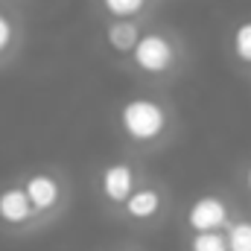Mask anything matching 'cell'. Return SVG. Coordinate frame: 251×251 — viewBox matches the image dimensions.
<instances>
[{
    "label": "cell",
    "mask_w": 251,
    "mask_h": 251,
    "mask_svg": "<svg viewBox=\"0 0 251 251\" xmlns=\"http://www.w3.org/2000/svg\"><path fill=\"white\" fill-rule=\"evenodd\" d=\"M173 114L155 97H128L117 108V128L131 146H155L170 134Z\"/></svg>",
    "instance_id": "obj_1"
},
{
    "label": "cell",
    "mask_w": 251,
    "mask_h": 251,
    "mask_svg": "<svg viewBox=\"0 0 251 251\" xmlns=\"http://www.w3.org/2000/svg\"><path fill=\"white\" fill-rule=\"evenodd\" d=\"M21 187L29 196L35 213L41 216L44 228L53 225L70 204V187L64 181V176L53 173V170H35V173H26L21 178Z\"/></svg>",
    "instance_id": "obj_2"
},
{
    "label": "cell",
    "mask_w": 251,
    "mask_h": 251,
    "mask_svg": "<svg viewBox=\"0 0 251 251\" xmlns=\"http://www.w3.org/2000/svg\"><path fill=\"white\" fill-rule=\"evenodd\" d=\"M41 228H44V222L35 213V207H32L29 196L24 193L21 181L3 184L0 187V231L9 237H29Z\"/></svg>",
    "instance_id": "obj_3"
},
{
    "label": "cell",
    "mask_w": 251,
    "mask_h": 251,
    "mask_svg": "<svg viewBox=\"0 0 251 251\" xmlns=\"http://www.w3.org/2000/svg\"><path fill=\"white\" fill-rule=\"evenodd\" d=\"M131 64L146 76H167L178 64V44L173 41V35L161 29H149L140 35L137 47L131 50Z\"/></svg>",
    "instance_id": "obj_4"
},
{
    "label": "cell",
    "mask_w": 251,
    "mask_h": 251,
    "mask_svg": "<svg viewBox=\"0 0 251 251\" xmlns=\"http://www.w3.org/2000/svg\"><path fill=\"white\" fill-rule=\"evenodd\" d=\"M117 216H120V222L131 225V228L158 225L167 216V193H164V187H158L152 181H143L126 199V204L117 210Z\"/></svg>",
    "instance_id": "obj_5"
},
{
    "label": "cell",
    "mask_w": 251,
    "mask_h": 251,
    "mask_svg": "<svg viewBox=\"0 0 251 251\" xmlns=\"http://www.w3.org/2000/svg\"><path fill=\"white\" fill-rule=\"evenodd\" d=\"M143 184L140 178V170L128 161H111L100 170L97 176V193H100V201L105 207H111L114 213L126 204V199L134 193V190Z\"/></svg>",
    "instance_id": "obj_6"
},
{
    "label": "cell",
    "mask_w": 251,
    "mask_h": 251,
    "mask_svg": "<svg viewBox=\"0 0 251 251\" xmlns=\"http://www.w3.org/2000/svg\"><path fill=\"white\" fill-rule=\"evenodd\" d=\"M231 204L225 196L216 193H201L196 196L184 210V228L190 234H204V231H225L231 225Z\"/></svg>",
    "instance_id": "obj_7"
},
{
    "label": "cell",
    "mask_w": 251,
    "mask_h": 251,
    "mask_svg": "<svg viewBox=\"0 0 251 251\" xmlns=\"http://www.w3.org/2000/svg\"><path fill=\"white\" fill-rule=\"evenodd\" d=\"M140 35H143V32H140L137 21H108V24H105V32H102L105 44H108L117 56H131V50L137 47Z\"/></svg>",
    "instance_id": "obj_8"
},
{
    "label": "cell",
    "mask_w": 251,
    "mask_h": 251,
    "mask_svg": "<svg viewBox=\"0 0 251 251\" xmlns=\"http://www.w3.org/2000/svg\"><path fill=\"white\" fill-rule=\"evenodd\" d=\"M100 3L111 21H134L149 9L152 0H100Z\"/></svg>",
    "instance_id": "obj_9"
},
{
    "label": "cell",
    "mask_w": 251,
    "mask_h": 251,
    "mask_svg": "<svg viewBox=\"0 0 251 251\" xmlns=\"http://www.w3.org/2000/svg\"><path fill=\"white\" fill-rule=\"evenodd\" d=\"M231 53L243 67H251V18L240 21L234 26V32H231Z\"/></svg>",
    "instance_id": "obj_10"
},
{
    "label": "cell",
    "mask_w": 251,
    "mask_h": 251,
    "mask_svg": "<svg viewBox=\"0 0 251 251\" xmlns=\"http://www.w3.org/2000/svg\"><path fill=\"white\" fill-rule=\"evenodd\" d=\"M228 251H251V219H231L225 228Z\"/></svg>",
    "instance_id": "obj_11"
},
{
    "label": "cell",
    "mask_w": 251,
    "mask_h": 251,
    "mask_svg": "<svg viewBox=\"0 0 251 251\" xmlns=\"http://www.w3.org/2000/svg\"><path fill=\"white\" fill-rule=\"evenodd\" d=\"M18 38H21V29H18L15 18H12V15H6V12L0 9V62H3L6 56H12V53H15Z\"/></svg>",
    "instance_id": "obj_12"
},
{
    "label": "cell",
    "mask_w": 251,
    "mask_h": 251,
    "mask_svg": "<svg viewBox=\"0 0 251 251\" xmlns=\"http://www.w3.org/2000/svg\"><path fill=\"white\" fill-rule=\"evenodd\" d=\"M187 251H228L225 231H204V234H190Z\"/></svg>",
    "instance_id": "obj_13"
},
{
    "label": "cell",
    "mask_w": 251,
    "mask_h": 251,
    "mask_svg": "<svg viewBox=\"0 0 251 251\" xmlns=\"http://www.w3.org/2000/svg\"><path fill=\"white\" fill-rule=\"evenodd\" d=\"M246 187H249V193H251V164L246 167Z\"/></svg>",
    "instance_id": "obj_14"
},
{
    "label": "cell",
    "mask_w": 251,
    "mask_h": 251,
    "mask_svg": "<svg viewBox=\"0 0 251 251\" xmlns=\"http://www.w3.org/2000/svg\"><path fill=\"white\" fill-rule=\"evenodd\" d=\"M105 251H137V249H128V246H114V249H105Z\"/></svg>",
    "instance_id": "obj_15"
}]
</instances>
